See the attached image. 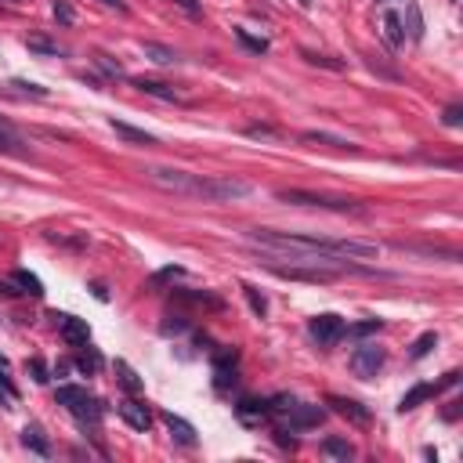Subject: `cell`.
Here are the masks:
<instances>
[{
  "label": "cell",
  "mask_w": 463,
  "mask_h": 463,
  "mask_svg": "<svg viewBox=\"0 0 463 463\" xmlns=\"http://www.w3.org/2000/svg\"><path fill=\"white\" fill-rule=\"evenodd\" d=\"M380 36H384V44H388L391 51H398L405 44V29H402V18L395 15V11H388V15L380 18Z\"/></svg>",
  "instance_id": "cell-17"
},
{
  "label": "cell",
  "mask_w": 463,
  "mask_h": 463,
  "mask_svg": "<svg viewBox=\"0 0 463 463\" xmlns=\"http://www.w3.org/2000/svg\"><path fill=\"white\" fill-rule=\"evenodd\" d=\"M101 366H105V362H101L98 347L84 344V347H80V355H76V369H80L84 377H98V373H101Z\"/></svg>",
  "instance_id": "cell-22"
},
{
  "label": "cell",
  "mask_w": 463,
  "mask_h": 463,
  "mask_svg": "<svg viewBox=\"0 0 463 463\" xmlns=\"http://www.w3.org/2000/svg\"><path fill=\"white\" fill-rule=\"evenodd\" d=\"M55 18H58L62 25H73V22H76V11H73L69 0H55Z\"/></svg>",
  "instance_id": "cell-37"
},
{
  "label": "cell",
  "mask_w": 463,
  "mask_h": 463,
  "mask_svg": "<svg viewBox=\"0 0 463 463\" xmlns=\"http://www.w3.org/2000/svg\"><path fill=\"white\" fill-rule=\"evenodd\" d=\"M58 405H66L69 413L84 423V427H98L101 423V402L87 391V388H73V384H66V388H58Z\"/></svg>",
  "instance_id": "cell-4"
},
{
  "label": "cell",
  "mask_w": 463,
  "mask_h": 463,
  "mask_svg": "<svg viewBox=\"0 0 463 463\" xmlns=\"http://www.w3.org/2000/svg\"><path fill=\"white\" fill-rule=\"evenodd\" d=\"M188 329V318L185 315H166V323L160 326L163 337H177V333H185Z\"/></svg>",
  "instance_id": "cell-33"
},
{
  "label": "cell",
  "mask_w": 463,
  "mask_h": 463,
  "mask_svg": "<svg viewBox=\"0 0 463 463\" xmlns=\"http://www.w3.org/2000/svg\"><path fill=\"white\" fill-rule=\"evenodd\" d=\"M177 301H188V304H207V308H221V297H214V293H192V290H174Z\"/></svg>",
  "instance_id": "cell-28"
},
{
  "label": "cell",
  "mask_w": 463,
  "mask_h": 463,
  "mask_svg": "<svg viewBox=\"0 0 463 463\" xmlns=\"http://www.w3.org/2000/svg\"><path fill=\"white\" fill-rule=\"evenodd\" d=\"M247 138H261V141H279V131L268 123H250L247 127Z\"/></svg>",
  "instance_id": "cell-35"
},
{
  "label": "cell",
  "mask_w": 463,
  "mask_h": 463,
  "mask_svg": "<svg viewBox=\"0 0 463 463\" xmlns=\"http://www.w3.org/2000/svg\"><path fill=\"white\" fill-rule=\"evenodd\" d=\"M120 416L127 420V427H134L141 434L152 427V413H149V405L141 402L138 395H131V398H123V402H120Z\"/></svg>",
  "instance_id": "cell-11"
},
{
  "label": "cell",
  "mask_w": 463,
  "mask_h": 463,
  "mask_svg": "<svg viewBox=\"0 0 463 463\" xmlns=\"http://www.w3.org/2000/svg\"><path fill=\"white\" fill-rule=\"evenodd\" d=\"M268 272H275L279 279H293V282H333L340 275L326 272V268H301V264H268Z\"/></svg>",
  "instance_id": "cell-10"
},
{
  "label": "cell",
  "mask_w": 463,
  "mask_h": 463,
  "mask_svg": "<svg viewBox=\"0 0 463 463\" xmlns=\"http://www.w3.org/2000/svg\"><path fill=\"white\" fill-rule=\"evenodd\" d=\"M145 182L149 185H156L163 192H171V196H185L192 199L196 196V182H199V174H188L182 171V166H145Z\"/></svg>",
  "instance_id": "cell-5"
},
{
  "label": "cell",
  "mask_w": 463,
  "mask_h": 463,
  "mask_svg": "<svg viewBox=\"0 0 463 463\" xmlns=\"http://www.w3.org/2000/svg\"><path fill=\"white\" fill-rule=\"evenodd\" d=\"M101 4H105V8H116V11H120V15L127 11V4H123V0H101Z\"/></svg>",
  "instance_id": "cell-43"
},
{
  "label": "cell",
  "mask_w": 463,
  "mask_h": 463,
  "mask_svg": "<svg viewBox=\"0 0 463 463\" xmlns=\"http://www.w3.org/2000/svg\"><path fill=\"white\" fill-rule=\"evenodd\" d=\"M323 453H326L329 460H340V463L355 460V449H351V442H344V438H326V442H323Z\"/></svg>",
  "instance_id": "cell-26"
},
{
  "label": "cell",
  "mask_w": 463,
  "mask_h": 463,
  "mask_svg": "<svg viewBox=\"0 0 463 463\" xmlns=\"http://www.w3.org/2000/svg\"><path fill=\"white\" fill-rule=\"evenodd\" d=\"M456 384H460V373H445V377H442V384H416L413 391H405V395H402V402H398V413H409V409L423 405L427 398L442 395L445 388H456Z\"/></svg>",
  "instance_id": "cell-8"
},
{
  "label": "cell",
  "mask_w": 463,
  "mask_h": 463,
  "mask_svg": "<svg viewBox=\"0 0 463 463\" xmlns=\"http://www.w3.org/2000/svg\"><path fill=\"white\" fill-rule=\"evenodd\" d=\"M301 58L308 62V66H323V69H329V73H340L344 69V62L340 58H329V55H318V51H301Z\"/></svg>",
  "instance_id": "cell-27"
},
{
  "label": "cell",
  "mask_w": 463,
  "mask_h": 463,
  "mask_svg": "<svg viewBox=\"0 0 463 463\" xmlns=\"http://www.w3.org/2000/svg\"><path fill=\"white\" fill-rule=\"evenodd\" d=\"M236 384V351H221L214 358V388L228 391Z\"/></svg>",
  "instance_id": "cell-15"
},
{
  "label": "cell",
  "mask_w": 463,
  "mask_h": 463,
  "mask_svg": "<svg viewBox=\"0 0 463 463\" xmlns=\"http://www.w3.org/2000/svg\"><path fill=\"white\" fill-rule=\"evenodd\" d=\"M236 416H239V423H247V427H261L268 420V398H239Z\"/></svg>",
  "instance_id": "cell-13"
},
{
  "label": "cell",
  "mask_w": 463,
  "mask_h": 463,
  "mask_svg": "<svg viewBox=\"0 0 463 463\" xmlns=\"http://www.w3.org/2000/svg\"><path fill=\"white\" fill-rule=\"evenodd\" d=\"M11 286H15L18 293H29V297H44V282L36 279L33 272H25V268H15V272L8 275Z\"/></svg>",
  "instance_id": "cell-20"
},
{
  "label": "cell",
  "mask_w": 463,
  "mask_h": 463,
  "mask_svg": "<svg viewBox=\"0 0 463 463\" xmlns=\"http://www.w3.org/2000/svg\"><path fill=\"white\" fill-rule=\"evenodd\" d=\"M308 333L315 337V344H318V347H333V344H340V340L347 337V323H344L340 315L326 312V315H315V318H312Z\"/></svg>",
  "instance_id": "cell-7"
},
{
  "label": "cell",
  "mask_w": 463,
  "mask_h": 463,
  "mask_svg": "<svg viewBox=\"0 0 463 463\" xmlns=\"http://www.w3.org/2000/svg\"><path fill=\"white\" fill-rule=\"evenodd\" d=\"M236 40L247 47V51H253V55H264V51H268V40H264V36H250L247 29H239V25H236Z\"/></svg>",
  "instance_id": "cell-31"
},
{
  "label": "cell",
  "mask_w": 463,
  "mask_h": 463,
  "mask_svg": "<svg viewBox=\"0 0 463 463\" xmlns=\"http://www.w3.org/2000/svg\"><path fill=\"white\" fill-rule=\"evenodd\" d=\"M326 405H333V413L344 416V420H351L355 427H369V420H373L369 409L362 402H355V398H337V395H333V398H326Z\"/></svg>",
  "instance_id": "cell-12"
},
{
  "label": "cell",
  "mask_w": 463,
  "mask_h": 463,
  "mask_svg": "<svg viewBox=\"0 0 463 463\" xmlns=\"http://www.w3.org/2000/svg\"><path fill=\"white\" fill-rule=\"evenodd\" d=\"M279 420H282V423H279L282 431L297 434V431H312V427H318V423L326 420V409H323V405H308V402H293Z\"/></svg>",
  "instance_id": "cell-6"
},
{
  "label": "cell",
  "mask_w": 463,
  "mask_h": 463,
  "mask_svg": "<svg viewBox=\"0 0 463 463\" xmlns=\"http://www.w3.org/2000/svg\"><path fill=\"white\" fill-rule=\"evenodd\" d=\"M109 127L116 131V138H123V141H131V145H156V138L152 134H145V131H138V127H131V123H120V120H109Z\"/></svg>",
  "instance_id": "cell-21"
},
{
  "label": "cell",
  "mask_w": 463,
  "mask_h": 463,
  "mask_svg": "<svg viewBox=\"0 0 463 463\" xmlns=\"http://www.w3.org/2000/svg\"><path fill=\"white\" fill-rule=\"evenodd\" d=\"M297 4H301V8H312V4H315V0H297Z\"/></svg>",
  "instance_id": "cell-45"
},
{
  "label": "cell",
  "mask_w": 463,
  "mask_h": 463,
  "mask_svg": "<svg viewBox=\"0 0 463 463\" xmlns=\"http://www.w3.org/2000/svg\"><path fill=\"white\" fill-rule=\"evenodd\" d=\"M384 358H388V351H384L380 344H362V347H355V351H351V373H355V377H362V380H369V377H377V373H380Z\"/></svg>",
  "instance_id": "cell-9"
},
{
  "label": "cell",
  "mask_w": 463,
  "mask_h": 463,
  "mask_svg": "<svg viewBox=\"0 0 463 463\" xmlns=\"http://www.w3.org/2000/svg\"><path fill=\"white\" fill-rule=\"evenodd\" d=\"M166 431H171V438H174L177 445H185V449L196 445V427H192L188 420H182V416L166 413Z\"/></svg>",
  "instance_id": "cell-18"
},
{
  "label": "cell",
  "mask_w": 463,
  "mask_h": 463,
  "mask_svg": "<svg viewBox=\"0 0 463 463\" xmlns=\"http://www.w3.org/2000/svg\"><path fill=\"white\" fill-rule=\"evenodd\" d=\"M442 123H445V127H460V123H463V105H449V109L442 112Z\"/></svg>",
  "instance_id": "cell-39"
},
{
  "label": "cell",
  "mask_w": 463,
  "mask_h": 463,
  "mask_svg": "<svg viewBox=\"0 0 463 463\" xmlns=\"http://www.w3.org/2000/svg\"><path fill=\"white\" fill-rule=\"evenodd\" d=\"M116 380H120V388L127 391V395H141V377L131 369V362H123V358H116Z\"/></svg>",
  "instance_id": "cell-23"
},
{
  "label": "cell",
  "mask_w": 463,
  "mask_h": 463,
  "mask_svg": "<svg viewBox=\"0 0 463 463\" xmlns=\"http://www.w3.org/2000/svg\"><path fill=\"white\" fill-rule=\"evenodd\" d=\"M275 199L279 203H290V207H312V210H333V214H366V207L358 199L318 196V192H304V188H279Z\"/></svg>",
  "instance_id": "cell-2"
},
{
  "label": "cell",
  "mask_w": 463,
  "mask_h": 463,
  "mask_svg": "<svg viewBox=\"0 0 463 463\" xmlns=\"http://www.w3.org/2000/svg\"><path fill=\"white\" fill-rule=\"evenodd\" d=\"M22 445L29 449V453H36V456H51V442L44 438V431L36 427V423H29V427L22 431Z\"/></svg>",
  "instance_id": "cell-24"
},
{
  "label": "cell",
  "mask_w": 463,
  "mask_h": 463,
  "mask_svg": "<svg viewBox=\"0 0 463 463\" xmlns=\"http://www.w3.org/2000/svg\"><path fill=\"white\" fill-rule=\"evenodd\" d=\"M247 242L257 250H315L323 257H344V261H373L380 253L377 242L366 239H326L308 236V232H275V228H250Z\"/></svg>",
  "instance_id": "cell-1"
},
{
  "label": "cell",
  "mask_w": 463,
  "mask_h": 463,
  "mask_svg": "<svg viewBox=\"0 0 463 463\" xmlns=\"http://www.w3.org/2000/svg\"><path fill=\"white\" fill-rule=\"evenodd\" d=\"M405 18H409V36H413V40H423V15H420L416 0H409V4H405Z\"/></svg>",
  "instance_id": "cell-29"
},
{
  "label": "cell",
  "mask_w": 463,
  "mask_h": 463,
  "mask_svg": "<svg viewBox=\"0 0 463 463\" xmlns=\"http://www.w3.org/2000/svg\"><path fill=\"white\" fill-rule=\"evenodd\" d=\"M253 196V185L250 182H239V177H203L196 182V196L192 199H203V203H239Z\"/></svg>",
  "instance_id": "cell-3"
},
{
  "label": "cell",
  "mask_w": 463,
  "mask_h": 463,
  "mask_svg": "<svg viewBox=\"0 0 463 463\" xmlns=\"http://www.w3.org/2000/svg\"><path fill=\"white\" fill-rule=\"evenodd\" d=\"M431 347H438V337H434V333H423V337H416L413 351H409V358H423V355H431Z\"/></svg>",
  "instance_id": "cell-34"
},
{
  "label": "cell",
  "mask_w": 463,
  "mask_h": 463,
  "mask_svg": "<svg viewBox=\"0 0 463 463\" xmlns=\"http://www.w3.org/2000/svg\"><path fill=\"white\" fill-rule=\"evenodd\" d=\"M0 402H15V395H11V391L4 388V380H0Z\"/></svg>",
  "instance_id": "cell-44"
},
{
  "label": "cell",
  "mask_w": 463,
  "mask_h": 463,
  "mask_svg": "<svg viewBox=\"0 0 463 463\" xmlns=\"http://www.w3.org/2000/svg\"><path fill=\"white\" fill-rule=\"evenodd\" d=\"M29 369H33V380H36V384H47V366L40 362V358H33Z\"/></svg>",
  "instance_id": "cell-41"
},
{
  "label": "cell",
  "mask_w": 463,
  "mask_h": 463,
  "mask_svg": "<svg viewBox=\"0 0 463 463\" xmlns=\"http://www.w3.org/2000/svg\"><path fill=\"white\" fill-rule=\"evenodd\" d=\"M58 333H62V340H66L69 347H84L87 340H91V329H87V323L76 318V315H62Z\"/></svg>",
  "instance_id": "cell-14"
},
{
  "label": "cell",
  "mask_w": 463,
  "mask_h": 463,
  "mask_svg": "<svg viewBox=\"0 0 463 463\" xmlns=\"http://www.w3.org/2000/svg\"><path fill=\"white\" fill-rule=\"evenodd\" d=\"M174 4L182 8L185 15H199V11H203V4H199V0H174Z\"/></svg>",
  "instance_id": "cell-42"
},
{
  "label": "cell",
  "mask_w": 463,
  "mask_h": 463,
  "mask_svg": "<svg viewBox=\"0 0 463 463\" xmlns=\"http://www.w3.org/2000/svg\"><path fill=\"white\" fill-rule=\"evenodd\" d=\"M242 293H247V301H250V308H253V315H268V301H264V293L257 290V286H250V282H242Z\"/></svg>",
  "instance_id": "cell-32"
},
{
  "label": "cell",
  "mask_w": 463,
  "mask_h": 463,
  "mask_svg": "<svg viewBox=\"0 0 463 463\" xmlns=\"http://www.w3.org/2000/svg\"><path fill=\"white\" fill-rule=\"evenodd\" d=\"M0 380H4V388H8L11 395H15V398H18V391H15V384H11V362H8V358H4V355H0Z\"/></svg>",
  "instance_id": "cell-40"
},
{
  "label": "cell",
  "mask_w": 463,
  "mask_h": 463,
  "mask_svg": "<svg viewBox=\"0 0 463 463\" xmlns=\"http://www.w3.org/2000/svg\"><path fill=\"white\" fill-rule=\"evenodd\" d=\"M134 87L141 95H149V98H160V101H174V105H185V95L182 91H174L171 84H160V80H134Z\"/></svg>",
  "instance_id": "cell-16"
},
{
  "label": "cell",
  "mask_w": 463,
  "mask_h": 463,
  "mask_svg": "<svg viewBox=\"0 0 463 463\" xmlns=\"http://www.w3.org/2000/svg\"><path fill=\"white\" fill-rule=\"evenodd\" d=\"M141 51H145V58H152L156 66H174V62H177V51L166 47V44H156V40H145Z\"/></svg>",
  "instance_id": "cell-25"
},
{
  "label": "cell",
  "mask_w": 463,
  "mask_h": 463,
  "mask_svg": "<svg viewBox=\"0 0 463 463\" xmlns=\"http://www.w3.org/2000/svg\"><path fill=\"white\" fill-rule=\"evenodd\" d=\"M25 47L36 51V55H51V58L62 55V47H58L55 40H47V36H29V40H25Z\"/></svg>",
  "instance_id": "cell-30"
},
{
  "label": "cell",
  "mask_w": 463,
  "mask_h": 463,
  "mask_svg": "<svg viewBox=\"0 0 463 463\" xmlns=\"http://www.w3.org/2000/svg\"><path fill=\"white\" fill-rule=\"evenodd\" d=\"M380 329H384V323H380V318H366V323L351 326L347 333H351V337H369V333H380Z\"/></svg>",
  "instance_id": "cell-36"
},
{
  "label": "cell",
  "mask_w": 463,
  "mask_h": 463,
  "mask_svg": "<svg viewBox=\"0 0 463 463\" xmlns=\"http://www.w3.org/2000/svg\"><path fill=\"white\" fill-rule=\"evenodd\" d=\"M301 141H304V145H329V149H347V152H355L358 145H355V141H347V138H337V134H326V131H304L301 134Z\"/></svg>",
  "instance_id": "cell-19"
},
{
  "label": "cell",
  "mask_w": 463,
  "mask_h": 463,
  "mask_svg": "<svg viewBox=\"0 0 463 463\" xmlns=\"http://www.w3.org/2000/svg\"><path fill=\"white\" fill-rule=\"evenodd\" d=\"M95 62H98V69H101V73H109V76H123V66H120V62H112L109 55H95Z\"/></svg>",
  "instance_id": "cell-38"
}]
</instances>
